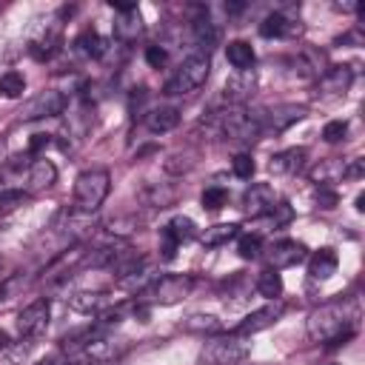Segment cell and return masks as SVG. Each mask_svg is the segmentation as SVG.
I'll list each match as a JSON object with an SVG mask.
<instances>
[{
	"label": "cell",
	"mask_w": 365,
	"mask_h": 365,
	"mask_svg": "<svg viewBox=\"0 0 365 365\" xmlns=\"http://www.w3.org/2000/svg\"><path fill=\"white\" fill-rule=\"evenodd\" d=\"M212 134L217 137H231V140H257L263 134L260 126V114L243 111V109H229V111H217L203 123Z\"/></svg>",
	"instance_id": "7a4b0ae2"
},
{
	"label": "cell",
	"mask_w": 365,
	"mask_h": 365,
	"mask_svg": "<svg viewBox=\"0 0 365 365\" xmlns=\"http://www.w3.org/2000/svg\"><path fill=\"white\" fill-rule=\"evenodd\" d=\"M337 266H339L337 251L334 249H320V251H314V257L308 263V274H311V280H328V277L337 274Z\"/></svg>",
	"instance_id": "2e32d148"
},
{
	"label": "cell",
	"mask_w": 365,
	"mask_h": 365,
	"mask_svg": "<svg viewBox=\"0 0 365 365\" xmlns=\"http://www.w3.org/2000/svg\"><path fill=\"white\" fill-rule=\"evenodd\" d=\"M226 58H229V63H231L234 69H240V72H249V69L254 66V60H257L251 43H246V40L229 43V46H226Z\"/></svg>",
	"instance_id": "d6986e66"
},
{
	"label": "cell",
	"mask_w": 365,
	"mask_h": 365,
	"mask_svg": "<svg viewBox=\"0 0 365 365\" xmlns=\"http://www.w3.org/2000/svg\"><path fill=\"white\" fill-rule=\"evenodd\" d=\"M182 328L195 331V334H220V331H223L220 320L212 317V314H192L186 322H182Z\"/></svg>",
	"instance_id": "cb8c5ba5"
},
{
	"label": "cell",
	"mask_w": 365,
	"mask_h": 365,
	"mask_svg": "<svg viewBox=\"0 0 365 365\" xmlns=\"http://www.w3.org/2000/svg\"><path fill=\"white\" fill-rule=\"evenodd\" d=\"M109 6H111V9H117L120 15H126V12H134V9H137V4H131V0H111Z\"/></svg>",
	"instance_id": "60d3db41"
},
{
	"label": "cell",
	"mask_w": 365,
	"mask_h": 365,
	"mask_svg": "<svg viewBox=\"0 0 365 365\" xmlns=\"http://www.w3.org/2000/svg\"><path fill=\"white\" fill-rule=\"evenodd\" d=\"M356 212H365V195H356Z\"/></svg>",
	"instance_id": "7bdbcfd3"
},
{
	"label": "cell",
	"mask_w": 365,
	"mask_h": 365,
	"mask_svg": "<svg viewBox=\"0 0 365 365\" xmlns=\"http://www.w3.org/2000/svg\"><path fill=\"white\" fill-rule=\"evenodd\" d=\"M192 285H195V280L186 277V274H168V277L154 280L151 288L143 291V294L151 297V303H157V305H174V303H180L182 297H189Z\"/></svg>",
	"instance_id": "8992f818"
},
{
	"label": "cell",
	"mask_w": 365,
	"mask_h": 365,
	"mask_svg": "<svg viewBox=\"0 0 365 365\" xmlns=\"http://www.w3.org/2000/svg\"><path fill=\"white\" fill-rule=\"evenodd\" d=\"M249 342L240 334H229V337H217L209 339L206 348L200 351V365H240L249 356Z\"/></svg>",
	"instance_id": "5b68a950"
},
{
	"label": "cell",
	"mask_w": 365,
	"mask_h": 365,
	"mask_svg": "<svg viewBox=\"0 0 365 365\" xmlns=\"http://www.w3.org/2000/svg\"><path fill=\"white\" fill-rule=\"evenodd\" d=\"M237 251H240V257H243V260H257V257H260V237H254V234L240 237Z\"/></svg>",
	"instance_id": "e575fe53"
},
{
	"label": "cell",
	"mask_w": 365,
	"mask_h": 365,
	"mask_svg": "<svg viewBox=\"0 0 365 365\" xmlns=\"http://www.w3.org/2000/svg\"><path fill=\"white\" fill-rule=\"evenodd\" d=\"M165 60H168V55H165L163 46H146V63H148L151 69H163Z\"/></svg>",
	"instance_id": "8d00e7d4"
},
{
	"label": "cell",
	"mask_w": 365,
	"mask_h": 365,
	"mask_svg": "<svg viewBox=\"0 0 365 365\" xmlns=\"http://www.w3.org/2000/svg\"><path fill=\"white\" fill-rule=\"evenodd\" d=\"M345 134H348V123H345V120H331V123H325V129H322V140H325V143H339Z\"/></svg>",
	"instance_id": "d590c367"
},
{
	"label": "cell",
	"mask_w": 365,
	"mask_h": 365,
	"mask_svg": "<svg viewBox=\"0 0 365 365\" xmlns=\"http://www.w3.org/2000/svg\"><path fill=\"white\" fill-rule=\"evenodd\" d=\"M195 40H197V46L203 49V55H209L214 46H217V40H220V32H217V26L212 23V21H195Z\"/></svg>",
	"instance_id": "7402d4cb"
},
{
	"label": "cell",
	"mask_w": 365,
	"mask_h": 365,
	"mask_svg": "<svg viewBox=\"0 0 365 365\" xmlns=\"http://www.w3.org/2000/svg\"><path fill=\"white\" fill-rule=\"evenodd\" d=\"M303 257H305V246L297 243V240H280V243H274V246L266 251L268 268H274V271L291 268V266H297Z\"/></svg>",
	"instance_id": "9c48e42d"
},
{
	"label": "cell",
	"mask_w": 365,
	"mask_h": 365,
	"mask_svg": "<svg viewBox=\"0 0 365 365\" xmlns=\"http://www.w3.org/2000/svg\"><path fill=\"white\" fill-rule=\"evenodd\" d=\"M200 203H203V209H206V212H220V209L229 203V192H226V189H220V186H212V189H206V192H203Z\"/></svg>",
	"instance_id": "f546056e"
},
{
	"label": "cell",
	"mask_w": 365,
	"mask_h": 365,
	"mask_svg": "<svg viewBox=\"0 0 365 365\" xmlns=\"http://www.w3.org/2000/svg\"><path fill=\"white\" fill-rule=\"evenodd\" d=\"M177 123H180V111L174 106H160L146 114V129L151 134H165V131L177 129Z\"/></svg>",
	"instance_id": "5bb4252c"
},
{
	"label": "cell",
	"mask_w": 365,
	"mask_h": 365,
	"mask_svg": "<svg viewBox=\"0 0 365 365\" xmlns=\"http://www.w3.org/2000/svg\"><path fill=\"white\" fill-rule=\"evenodd\" d=\"M49 143H52V137H49V134H35V137L29 140V151H32V154H40Z\"/></svg>",
	"instance_id": "f35d334b"
},
{
	"label": "cell",
	"mask_w": 365,
	"mask_h": 365,
	"mask_svg": "<svg viewBox=\"0 0 365 365\" xmlns=\"http://www.w3.org/2000/svg\"><path fill=\"white\" fill-rule=\"evenodd\" d=\"M354 328H356V320L348 314L342 303H328L308 314V337L322 345L345 342L354 334Z\"/></svg>",
	"instance_id": "6da1fadb"
},
{
	"label": "cell",
	"mask_w": 365,
	"mask_h": 365,
	"mask_svg": "<svg viewBox=\"0 0 365 365\" xmlns=\"http://www.w3.org/2000/svg\"><path fill=\"white\" fill-rule=\"evenodd\" d=\"M317 203H320V209H334V206H337V195H334V192H328L325 186H320V192H317Z\"/></svg>",
	"instance_id": "74e56055"
},
{
	"label": "cell",
	"mask_w": 365,
	"mask_h": 365,
	"mask_svg": "<svg viewBox=\"0 0 365 365\" xmlns=\"http://www.w3.org/2000/svg\"><path fill=\"white\" fill-rule=\"evenodd\" d=\"M254 160H251V154H237L234 160H231V171L240 177V180H251V174H254Z\"/></svg>",
	"instance_id": "836d02e7"
},
{
	"label": "cell",
	"mask_w": 365,
	"mask_h": 365,
	"mask_svg": "<svg viewBox=\"0 0 365 365\" xmlns=\"http://www.w3.org/2000/svg\"><path fill=\"white\" fill-rule=\"evenodd\" d=\"M351 86V69L348 66H334L325 77H322V89L328 94H345Z\"/></svg>",
	"instance_id": "44dd1931"
},
{
	"label": "cell",
	"mask_w": 365,
	"mask_h": 365,
	"mask_svg": "<svg viewBox=\"0 0 365 365\" xmlns=\"http://www.w3.org/2000/svg\"><path fill=\"white\" fill-rule=\"evenodd\" d=\"M9 342H12V339H9V334H6L4 328H0V351H6V348H9Z\"/></svg>",
	"instance_id": "b9f144b4"
},
{
	"label": "cell",
	"mask_w": 365,
	"mask_h": 365,
	"mask_svg": "<svg viewBox=\"0 0 365 365\" xmlns=\"http://www.w3.org/2000/svg\"><path fill=\"white\" fill-rule=\"evenodd\" d=\"M40 365H60V359H58V356H49V359H43Z\"/></svg>",
	"instance_id": "f6af8a7d"
},
{
	"label": "cell",
	"mask_w": 365,
	"mask_h": 365,
	"mask_svg": "<svg viewBox=\"0 0 365 365\" xmlns=\"http://www.w3.org/2000/svg\"><path fill=\"white\" fill-rule=\"evenodd\" d=\"M49 314H52L49 300H38V303L26 305L18 314V334L21 337H40L46 331V325H49Z\"/></svg>",
	"instance_id": "52a82bcc"
},
{
	"label": "cell",
	"mask_w": 365,
	"mask_h": 365,
	"mask_svg": "<svg viewBox=\"0 0 365 365\" xmlns=\"http://www.w3.org/2000/svg\"><path fill=\"white\" fill-rule=\"evenodd\" d=\"M303 163H305V148H285L268 160V171L277 177H285V174H297Z\"/></svg>",
	"instance_id": "4fadbf2b"
},
{
	"label": "cell",
	"mask_w": 365,
	"mask_h": 365,
	"mask_svg": "<svg viewBox=\"0 0 365 365\" xmlns=\"http://www.w3.org/2000/svg\"><path fill=\"white\" fill-rule=\"evenodd\" d=\"M4 151H6V146H4V140H0V157H4Z\"/></svg>",
	"instance_id": "bcb514c9"
},
{
	"label": "cell",
	"mask_w": 365,
	"mask_h": 365,
	"mask_svg": "<svg viewBox=\"0 0 365 365\" xmlns=\"http://www.w3.org/2000/svg\"><path fill=\"white\" fill-rule=\"evenodd\" d=\"M103 305H109V300L103 294H75L72 297V308H77V311H97Z\"/></svg>",
	"instance_id": "4dcf8cb0"
},
{
	"label": "cell",
	"mask_w": 365,
	"mask_h": 365,
	"mask_svg": "<svg viewBox=\"0 0 365 365\" xmlns=\"http://www.w3.org/2000/svg\"><path fill=\"white\" fill-rule=\"evenodd\" d=\"M177 249H180V243H177V237L168 231V226L160 231V257L165 260V263H171L174 257H177Z\"/></svg>",
	"instance_id": "d6a6232c"
},
{
	"label": "cell",
	"mask_w": 365,
	"mask_h": 365,
	"mask_svg": "<svg viewBox=\"0 0 365 365\" xmlns=\"http://www.w3.org/2000/svg\"><path fill=\"white\" fill-rule=\"evenodd\" d=\"M157 280V274H154V268L146 263V260H140L129 274H123L120 277V288L123 291H131V294H143V291H148L151 288V283Z\"/></svg>",
	"instance_id": "7c38bea8"
},
{
	"label": "cell",
	"mask_w": 365,
	"mask_h": 365,
	"mask_svg": "<svg viewBox=\"0 0 365 365\" xmlns=\"http://www.w3.org/2000/svg\"><path fill=\"white\" fill-rule=\"evenodd\" d=\"M168 231L177 237V243H186V240L197 237V226H195L192 217H174V220L168 223Z\"/></svg>",
	"instance_id": "83f0119b"
},
{
	"label": "cell",
	"mask_w": 365,
	"mask_h": 365,
	"mask_svg": "<svg viewBox=\"0 0 365 365\" xmlns=\"http://www.w3.org/2000/svg\"><path fill=\"white\" fill-rule=\"evenodd\" d=\"M342 163H337V160H325L322 165H317L314 168V174H311V180H317V182H334V180H339L342 177Z\"/></svg>",
	"instance_id": "f1b7e54d"
},
{
	"label": "cell",
	"mask_w": 365,
	"mask_h": 365,
	"mask_svg": "<svg viewBox=\"0 0 365 365\" xmlns=\"http://www.w3.org/2000/svg\"><path fill=\"white\" fill-rule=\"evenodd\" d=\"M66 111V97L58 89L40 92L26 109H23V120H40V117H58Z\"/></svg>",
	"instance_id": "ba28073f"
},
{
	"label": "cell",
	"mask_w": 365,
	"mask_h": 365,
	"mask_svg": "<svg viewBox=\"0 0 365 365\" xmlns=\"http://www.w3.org/2000/svg\"><path fill=\"white\" fill-rule=\"evenodd\" d=\"M23 92H26V80H23L21 72H6L4 77H0V94H4V97L15 100V97H21Z\"/></svg>",
	"instance_id": "4316f807"
},
{
	"label": "cell",
	"mask_w": 365,
	"mask_h": 365,
	"mask_svg": "<svg viewBox=\"0 0 365 365\" xmlns=\"http://www.w3.org/2000/svg\"><path fill=\"white\" fill-rule=\"evenodd\" d=\"M274 203H277V197H274V189L268 186V182H254V186L246 189V195H243V209H246L251 217L266 214Z\"/></svg>",
	"instance_id": "30bf717a"
},
{
	"label": "cell",
	"mask_w": 365,
	"mask_h": 365,
	"mask_svg": "<svg viewBox=\"0 0 365 365\" xmlns=\"http://www.w3.org/2000/svg\"><path fill=\"white\" fill-rule=\"evenodd\" d=\"M280 314H283V305H280V303H271V305H266V308H260V311H251V314L237 325V331H234V334L246 337V334L266 331L268 325H274V322L280 320Z\"/></svg>",
	"instance_id": "8fae6325"
},
{
	"label": "cell",
	"mask_w": 365,
	"mask_h": 365,
	"mask_svg": "<svg viewBox=\"0 0 365 365\" xmlns=\"http://www.w3.org/2000/svg\"><path fill=\"white\" fill-rule=\"evenodd\" d=\"M75 46H77L86 58H94V60H97V58H103V55L109 52V43H106L97 32H83V35L75 40Z\"/></svg>",
	"instance_id": "603a6c76"
},
{
	"label": "cell",
	"mask_w": 365,
	"mask_h": 365,
	"mask_svg": "<svg viewBox=\"0 0 365 365\" xmlns=\"http://www.w3.org/2000/svg\"><path fill=\"white\" fill-rule=\"evenodd\" d=\"M114 35H117V40H126V43L137 40V38L143 35V21H140V12L134 9V12L120 15V18L114 21Z\"/></svg>",
	"instance_id": "ac0fdd59"
},
{
	"label": "cell",
	"mask_w": 365,
	"mask_h": 365,
	"mask_svg": "<svg viewBox=\"0 0 365 365\" xmlns=\"http://www.w3.org/2000/svg\"><path fill=\"white\" fill-rule=\"evenodd\" d=\"M26 200H29V195H26V192H18V189L0 192V214H9V212H15V209H21Z\"/></svg>",
	"instance_id": "1f68e13d"
},
{
	"label": "cell",
	"mask_w": 365,
	"mask_h": 365,
	"mask_svg": "<svg viewBox=\"0 0 365 365\" xmlns=\"http://www.w3.org/2000/svg\"><path fill=\"white\" fill-rule=\"evenodd\" d=\"M257 291H260L263 297H268V300H277V297L283 294V277H280V271L266 268V271L257 277Z\"/></svg>",
	"instance_id": "d4e9b609"
},
{
	"label": "cell",
	"mask_w": 365,
	"mask_h": 365,
	"mask_svg": "<svg viewBox=\"0 0 365 365\" xmlns=\"http://www.w3.org/2000/svg\"><path fill=\"white\" fill-rule=\"evenodd\" d=\"M209 75H212V58L209 55H192V58H186L180 66H177V72L165 80V86H163V92L168 94V97H182V94H192V92H197L206 80H209Z\"/></svg>",
	"instance_id": "3957f363"
},
{
	"label": "cell",
	"mask_w": 365,
	"mask_h": 365,
	"mask_svg": "<svg viewBox=\"0 0 365 365\" xmlns=\"http://www.w3.org/2000/svg\"><path fill=\"white\" fill-rule=\"evenodd\" d=\"M237 234H240V226L237 223H217V226H212V229H206L200 234V243L206 249H217V246H226L229 240H234Z\"/></svg>",
	"instance_id": "e0dca14e"
},
{
	"label": "cell",
	"mask_w": 365,
	"mask_h": 365,
	"mask_svg": "<svg viewBox=\"0 0 365 365\" xmlns=\"http://www.w3.org/2000/svg\"><path fill=\"white\" fill-rule=\"evenodd\" d=\"M288 29H291V23H288V18L280 15V12L268 15V18L260 23V35H263V38H283V35H288Z\"/></svg>",
	"instance_id": "484cf974"
},
{
	"label": "cell",
	"mask_w": 365,
	"mask_h": 365,
	"mask_svg": "<svg viewBox=\"0 0 365 365\" xmlns=\"http://www.w3.org/2000/svg\"><path fill=\"white\" fill-rule=\"evenodd\" d=\"M362 171H365V168H362V160H354L351 165H345V168H342V177H351V180H359V177H362Z\"/></svg>",
	"instance_id": "ab89813d"
},
{
	"label": "cell",
	"mask_w": 365,
	"mask_h": 365,
	"mask_svg": "<svg viewBox=\"0 0 365 365\" xmlns=\"http://www.w3.org/2000/svg\"><path fill=\"white\" fill-rule=\"evenodd\" d=\"M111 189V177L103 168H89L75 180V206L83 214H92L103 206Z\"/></svg>",
	"instance_id": "277c9868"
},
{
	"label": "cell",
	"mask_w": 365,
	"mask_h": 365,
	"mask_svg": "<svg viewBox=\"0 0 365 365\" xmlns=\"http://www.w3.org/2000/svg\"><path fill=\"white\" fill-rule=\"evenodd\" d=\"M303 114H305V111H303L300 106H285V109L260 114V126H263V131H283V129H288L291 123H297Z\"/></svg>",
	"instance_id": "9a60e30c"
},
{
	"label": "cell",
	"mask_w": 365,
	"mask_h": 365,
	"mask_svg": "<svg viewBox=\"0 0 365 365\" xmlns=\"http://www.w3.org/2000/svg\"><path fill=\"white\" fill-rule=\"evenodd\" d=\"M55 180H58V168L49 160H35L32 163V171H29L32 189H49V186H55Z\"/></svg>",
	"instance_id": "ffe728a7"
},
{
	"label": "cell",
	"mask_w": 365,
	"mask_h": 365,
	"mask_svg": "<svg viewBox=\"0 0 365 365\" xmlns=\"http://www.w3.org/2000/svg\"><path fill=\"white\" fill-rule=\"evenodd\" d=\"M240 9H243V4H229L226 6V12H240Z\"/></svg>",
	"instance_id": "ee69618b"
}]
</instances>
